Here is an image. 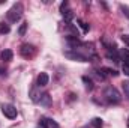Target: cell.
Segmentation results:
<instances>
[{"label": "cell", "mask_w": 129, "mask_h": 128, "mask_svg": "<svg viewBox=\"0 0 129 128\" xmlns=\"http://www.w3.org/2000/svg\"><path fill=\"white\" fill-rule=\"evenodd\" d=\"M119 56H120V59H123V60H125L123 63H129V50L122 48V50L119 51Z\"/></svg>", "instance_id": "11"}, {"label": "cell", "mask_w": 129, "mask_h": 128, "mask_svg": "<svg viewBox=\"0 0 129 128\" xmlns=\"http://www.w3.org/2000/svg\"><path fill=\"white\" fill-rule=\"evenodd\" d=\"M122 41L125 42V45L129 47V35H123V36H122Z\"/></svg>", "instance_id": "22"}, {"label": "cell", "mask_w": 129, "mask_h": 128, "mask_svg": "<svg viewBox=\"0 0 129 128\" xmlns=\"http://www.w3.org/2000/svg\"><path fill=\"white\" fill-rule=\"evenodd\" d=\"M104 98L110 102V104H119L122 101V95L120 92L114 88V86H107L104 89Z\"/></svg>", "instance_id": "1"}, {"label": "cell", "mask_w": 129, "mask_h": 128, "mask_svg": "<svg viewBox=\"0 0 129 128\" xmlns=\"http://www.w3.org/2000/svg\"><path fill=\"white\" fill-rule=\"evenodd\" d=\"M92 127L93 128H102L104 127L102 119H101V118H93V119H92Z\"/></svg>", "instance_id": "12"}, {"label": "cell", "mask_w": 129, "mask_h": 128, "mask_svg": "<svg viewBox=\"0 0 129 128\" xmlns=\"http://www.w3.org/2000/svg\"><path fill=\"white\" fill-rule=\"evenodd\" d=\"M122 86H123V91H125V95L129 98V81H123L122 83Z\"/></svg>", "instance_id": "19"}, {"label": "cell", "mask_w": 129, "mask_h": 128, "mask_svg": "<svg viewBox=\"0 0 129 128\" xmlns=\"http://www.w3.org/2000/svg\"><path fill=\"white\" fill-rule=\"evenodd\" d=\"M38 104H41L42 107H50L51 105V96H50V94H41L39 99H38Z\"/></svg>", "instance_id": "6"}, {"label": "cell", "mask_w": 129, "mask_h": 128, "mask_svg": "<svg viewBox=\"0 0 129 128\" xmlns=\"http://www.w3.org/2000/svg\"><path fill=\"white\" fill-rule=\"evenodd\" d=\"M48 81H50V77H48V74H47V72H41V74L38 75L36 84L41 88V86H47V84H48Z\"/></svg>", "instance_id": "7"}, {"label": "cell", "mask_w": 129, "mask_h": 128, "mask_svg": "<svg viewBox=\"0 0 129 128\" xmlns=\"http://www.w3.org/2000/svg\"><path fill=\"white\" fill-rule=\"evenodd\" d=\"M107 57L111 59V60H114V62H119V60H120L119 51H117L116 48H110V50H107Z\"/></svg>", "instance_id": "8"}, {"label": "cell", "mask_w": 129, "mask_h": 128, "mask_svg": "<svg viewBox=\"0 0 129 128\" xmlns=\"http://www.w3.org/2000/svg\"><path fill=\"white\" fill-rule=\"evenodd\" d=\"M9 32H11V27L6 23H0V33H9Z\"/></svg>", "instance_id": "16"}, {"label": "cell", "mask_w": 129, "mask_h": 128, "mask_svg": "<svg viewBox=\"0 0 129 128\" xmlns=\"http://www.w3.org/2000/svg\"><path fill=\"white\" fill-rule=\"evenodd\" d=\"M23 5L21 3H14L12 5V8L6 12V17H8V20L11 21V23H17L21 17H23Z\"/></svg>", "instance_id": "2"}, {"label": "cell", "mask_w": 129, "mask_h": 128, "mask_svg": "<svg viewBox=\"0 0 129 128\" xmlns=\"http://www.w3.org/2000/svg\"><path fill=\"white\" fill-rule=\"evenodd\" d=\"M20 53H21V56L23 57H33L35 54H36V48L30 45V44H23L21 45V48H20Z\"/></svg>", "instance_id": "4"}, {"label": "cell", "mask_w": 129, "mask_h": 128, "mask_svg": "<svg viewBox=\"0 0 129 128\" xmlns=\"http://www.w3.org/2000/svg\"><path fill=\"white\" fill-rule=\"evenodd\" d=\"M38 128H48V119L47 118H42L38 124Z\"/></svg>", "instance_id": "18"}, {"label": "cell", "mask_w": 129, "mask_h": 128, "mask_svg": "<svg viewBox=\"0 0 129 128\" xmlns=\"http://www.w3.org/2000/svg\"><path fill=\"white\" fill-rule=\"evenodd\" d=\"M77 23H78V26L83 29V33H87V32H89V24H87V23H84L83 20H77Z\"/></svg>", "instance_id": "14"}, {"label": "cell", "mask_w": 129, "mask_h": 128, "mask_svg": "<svg viewBox=\"0 0 129 128\" xmlns=\"http://www.w3.org/2000/svg\"><path fill=\"white\" fill-rule=\"evenodd\" d=\"M81 128H90V127L89 125H84V127H81Z\"/></svg>", "instance_id": "23"}, {"label": "cell", "mask_w": 129, "mask_h": 128, "mask_svg": "<svg viewBox=\"0 0 129 128\" xmlns=\"http://www.w3.org/2000/svg\"><path fill=\"white\" fill-rule=\"evenodd\" d=\"M102 72H107L108 75H119V72L116 71V69H110V68H102Z\"/></svg>", "instance_id": "17"}, {"label": "cell", "mask_w": 129, "mask_h": 128, "mask_svg": "<svg viewBox=\"0 0 129 128\" xmlns=\"http://www.w3.org/2000/svg\"><path fill=\"white\" fill-rule=\"evenodd\" d=\"M120 9H122V12H123V14H125V15L129 18V8H128V6H125V5H120Z\"/></svg>", "instance_id": "20"}, {"label": "cell", "mask_w": 129, "mask_h": 128, "mask_svg": "<svg viewBox=\"0 0 129 128\" xmlns=\"http://www.w3.org/2000/svg\"><path fill=\"white\" fill-rule=\"evenodd\" d=\"M122 69H123V72H125V74H126V75L129 77V63H123Z\"/></svg>", "instance_id": "21"}, {"label": "cell", "mask_w": 129, "mask_h": 128, "mask_svg": "<svg viewBox=\"0 0 129 128\" xmlns=\"http://www.w3.org/2000/svg\"><path fill=\"white\" fill-rule=\"evenodd\" d=\"M64 56L68 57V59H72V60H78V62H89L90 59H87L86 56H83L81 53H78V51H66L64 53Z\"/></svg>", "instance_id": "5"}, {"label": "cell", "mask_w": 129, "mask_h": 128, "mask_svg": "<svg viewBox=\"0 0 129 128\" xmlns=\"http://www.w3.org/2000/svg\"><path fill=\"white\" fill-rule=\"evenodd\" d=\"M83 81H84V84H86V89H87V91H92V89H93V81H92L89 77H83Z\"/></svg>", "instance_id": "13"}, {"label": "cell", "mask_w": 129, "mask_h": 128, "mask_svg": "<svg viewBox=\"0 0 129 128\" xmlns=\"http://www.w3.org/2000/svg\"><path fill=\"white\" fill-rule=\"evenodd\" d=\"M27 26H29L27 23H23V24L20 26V29H18V35H20V36H24V35H26V30H27Z\"/></svg>", "instance_id": "15"}, {"label": "cell", "mask_w": 129, "mask_h": 128, "mask_svg": "<svg viewBox=\"0 0 129 128\" xmlns=\"http://www.w3.org/2000/svg\"><path fill=\"white\" fill-rule=\"evenodd\" d=\"M62 15H63V18H64V21H66V23H71V20L74 18V12H72L71 9H68V8L62 12Z\"/></svg>", "instance_id": "10"}, {"label": "cell", "mask_w": 129, "mask_h": 128, "mask_svg": "<svg viewBox=\"0 0 129 128\" xmlns=\"http://www.w3.org/2000/svg\"><path fill=\"white\" fill-rule=\"evenodd\" d=\"M2 112H3V115H5L6 118H9V119L17 118V109H15V105H12V104H2Z\"/></svg>", "instance_id": "3"}, {"label": "cell", "mask_w": 129, "mask_h": 128, "mask_svg": "<svg viewBox=\"0 0 129 128\" xmlns=\"http://www.w3.org/2000/svg\"><path fill=\"white\" fill-rule=\"evenodd\" d=\"M0 57H2L3 62H11L12 57H14V53H12V50H3L2 54H0Z\"/></svg>", "instance_id": "9"}]
</instances>
